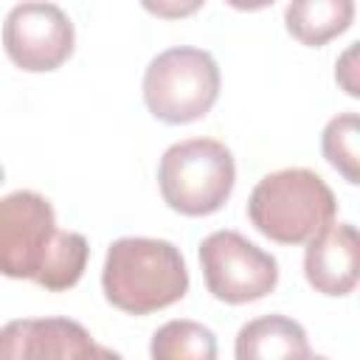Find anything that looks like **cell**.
<instances>
[{"label":"cell","mask_w":360,"mask_h":360,"mask_svg":"<svg viewBox=\"0 0 360 360\" xmlns=\"http://www.w3.org/2000/svg\"><path fill=\"white\" fill-rule=\"evenodd\" d=\"M239 360H273V357H309V340L298 321L287 315H262L248 321L236 335Z\"/></svg>","instance_id":"30bf717a"},{"label":"cell","mask_w":360,"mask_h":360,"mask_svg":"<svg viewBox=\"0 0 360 360\" xmlns=\"http://www.w3.org/2000/svg\"><path fill=\"white\" fill-rule=\"evenodd\" d=\"M149 354L155 360H214L217 338L197 321H169L152 335Z\"/></svg>","instance_id":"7c38bea8"},{"label":"cell","mask_w":360,"mask_h":360,"mask_svg":"<svg viewBox=\"0 0 360 360\" xmlns=\"http://www.w3.org/2000/svg\"><path fill=\"white\" fill-rule=\"evenodd\" d=\"M208 292L225 304H250L278 284V262L236 231H214L200 242Z\"/></svg>","instance_id":"8992f818"},{"label":"cell","mask_w":360,"mask_h":360,"mask_svg":"<svg viewBox=\"0 0 360 360\" xmlns=\"http://www.w3.org/2000/svg\"><path fill=\"white\" fill-rule=\"evenodd\" d=\"M28 357H115L70 318H22L0 329V360Z\"/></svg>","instance_id":"ba28073f"},{"label":"cell","mask_w":360,"mask_h":360,"mask_svg":"<svg viewBox=\"0 0 360 360\" xmlns=\"http://www.w3.org/2000/svg\"><path fill=\"white\" fill-rule=\"evenodd\" d=\"M217 59L191 45L160 51L143 73L146 110L163 124H191L211 112L219 98Z\"/></svg>","instance_id":"5b68a950"},{"label":"cell","mask_w":360,"mask_h":360,"mask_svg":"<svg viewBox=\"0 0 360 360\" xmlns=\"http://www.w3.org/2000/svg\"><path fill=\"white\" fill-rule=\"evenodd\" d=\"M231 8H236V11H259V8H267V6H273L276 0H225Z\"/></svg>","instance_id":"2e32d148"},{"label":"cell","mask_w":360,"mask_h":360,"mask_svg":"<svg viewBox=\"0 0 360 360\" xmlns=\"http://www.w3.org/2000/svg\"><path fill=\"white\" fill-rule=\"evenodd\" d=\"M104 298L127 315H149L188 292V270L177 245L152 236H121L107 248Z\"/></svg>","instance_id":"7a4b0ae2"},{"label":"cell","mask_w":360,"mask_h":360,"mask_svg":"<svg viewBox=\"0 0 360 360\" xmlns=\"http://www.w3.org/2000/svg\"><path fill=\"white\" fill-rule=\"evenodd\" d=\"M304 276L315 292L343 298L360 278V236L352 222H329L304 250Z\"/></svg>","instance_id":"9c48e42d"},{"label":"cell","mask_w":360,"mask_h":360,"mask_svg":"<svg viewBox=\"0 0 360 360\" xmlns=\"http://www.w3.org/2000/svg\"><path fill=\"white\" fill-rule=\"evenodd\" d=\"M354 53H357V48L352 45V48H349V51L340 56V62H338V70H335V79L343 84V90H346L349 96H354V98H357V96H360V90H357V82H354V76H352V73H354V68H352V62H354Z\"/></svg>","instance_id":"9a60e30c"},{"label":"cell","mask_w":360,"mask_h":360,"mask_svg":"<svg viewBox=\"0 0 360 360\" xmlns=\"http://www.w3.org/2000/svg\"><path fill=\"white\" fill-rule=\"evenodd\" d=\"M73 22L70 17L42 0L20 3L6 14L3 48L8 59L28 73H48L68 62L73 53Z\"/></svg>","instance_id":"52a82bcc"},{"label":"cell","mask_w":360,"mask_h":360,"mask_svg":"<svg viewBox=\"0 0 360 360\" xmlns=\"http://www.w3.org/2000/svg\"><path fill=\"white\" fill-rule=\"evenodd\" d=\"M205 0H141V6L160 20H183L202 8Z\"/></svg>","instance_id":"5bb4252c"},{"label":"cell","mask_w":360,"mask_h":360,"mask_svg":"<svg viewBox=\"0 0 360 360\" xmlns=\"http://www.w3.org/2000/svg\"><path fill=\"white\" fill-rule=\"evenodd\" d=\"M87 239L59 231L53 205L37 191L0 197V273L31 278L51 292L70 290L87 267Z\"/></svg>","instance_id":"6da1fadb"},{"label":"cell","mask_w":360,"mask_h":360,"mask_svg":"<svg viewBox=\"0 0 360 360\" xmlns=\"http://www.w3.org/2000/svg\"><path fill=\"white\" fill-rule=\"evenodd\" d=\"M338 214V200L312 169H278L264 174L248 197L250 225L278 242L304 245Z\"/></svg>","instance_id":"3957f363"},{"label":"cell","mask_w":360,"mask_h":360,"mask_svg":"<svg viewBox=\"0 0 360 360\" xmlns=\"http://www.w3.org/2000/svg\"><path fill=\"white\" fill-rule=\"evenodd\" d=\"M357 143H360V121L354 112L335 115L321 132V149H323L326 163L338 169L343 180L352 186L360 180V146Z\"/></svg>","instance_id":"4fadbf2b"},{"label":"cell","mask_w":360,"mask_h":360,"mask_svg":"<svg viewBox=\"0 0 360 360\" xmlns=\"http://www.w3.org/2000/svg\"><path fill=\"white\" fill-rule=\"evenodd\" d=\"M354 20V0H290L284 25L292 39L309 48H321L340 37Z\"/></svg>","instance_id":"8fae6325"},{"label":"cell","mask_w":360,"mask_h":360,"mask_svg":"<svg viewBox=\"0 0 360 360\" xmlns=\"http://www.w3.org/2000/svg\"><path fill=\"white\" fill-rule=\"evenodd\" d=\"M236 183L231 149L214 138H188L172 143L158 166L163 202L183 217H208L219 211Z\"/></svg>","instance_id":"277c9868"}]
</instances>
